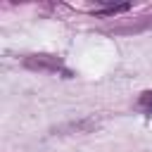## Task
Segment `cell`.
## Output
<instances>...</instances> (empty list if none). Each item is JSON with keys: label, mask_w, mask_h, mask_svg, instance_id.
Segmentation results:
<instances>
[{"label": "cell", "mask_w": 152, "mask_h": 152, "mask_svg": "<svg viewBox=\"0 0 152 152\" xmlns=\"http://www.w3.org/2000/svg\"><path fill=\"white\" fill-rule=\"evenodd\" d=\"M114 36H138L145 31H152V14H140L131 21H121V24H112L107 28Z\"/></svg>", "instance_id": "7a4b0ae2"}, {"label": "cell", "mask_w": 152, "mask_h": 152, "mask_svg": "<svg viewBox=\"0 0 152 152\" xmlns=\"http://www.w3.org/2000/svg\"><path fill=\"white\" fill-rule=\"evenodd\" d=\"M131 7H133L131 2H102V7H95L93 14L95 17H116V14L128 12Z\"/></svg>", "instance_id": "3957f363"}, {"label": "cell", "mask_w": 152, "mask_h": 152, "mask_svg": "<svg viewBox=\"0 0 152 152\" xmlns=\"http://www.w3.org/2000/svg\"><path fill=\"white\" fill-rule=\"evenodd\" d=\"M21 66L28 71H40V74H55L62 78H74V71L64 64V59L59 55H50V52H33V55H24L21 57Z\"/></svg>", "instance_id": "6da1fadb"}, {"label": "cell", "mask_w": 152, "mask_h": 152, "mask_svg": "<svg viewBox=\"0 0 152 152\" xmlns=\"http://www.w3.org/2000/svg\"><path fill=\"white\" fill-rule=\"evenodd\" d=\"M93 128H97V119L95 116H88V119H83V121H74V124H66V126H62V128H55V133L57 131H81V133H90Z\"/></svg>", "instance_id": "277c9868"}, {"label": "cell", "mask_w": 152, "mask_h": 152, "mask_svg": "<svg viewBox=\"0 0 152 152\" xmlns=\"http://www.w3.org/2000/svg\"><path fill=\"white\" fill-rule=\"evenodd\" d=\"M135 107H138L145 116H152V90H142V93L138 95Z\"/></svg>", "instance_id": "5b68a950"}]
</instances>
